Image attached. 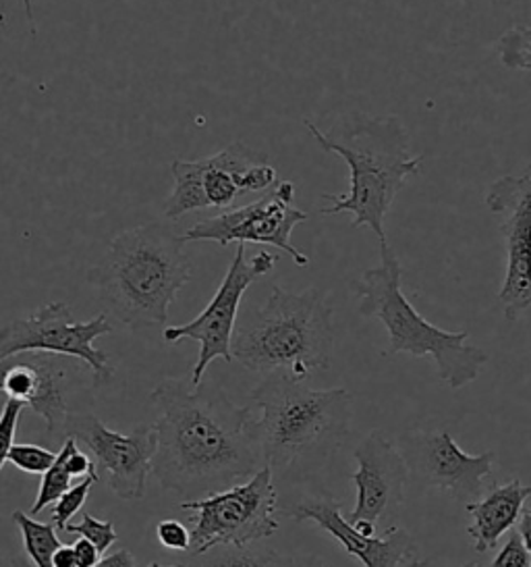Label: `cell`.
Segmentation results:
<instances>
[{"instance_id": "obj_1", "label": "cell", "mask_w": 531, "mask_h": 567, "mask_svg": "<svg viewBox=\"0 0 531 567\" xmlns=\"http://www.w3.org/2000/svg\"><path fill=\"white\" fill-rule=\"evenodd\" d=\"M149 401L158 412L152 474L166 491L198 499L264 467L251 408L235 405L218 384L166 379Z\"/></svg>"}, {"instance_id": "obj_2", "label": "cell", "mask_w": 531, "mask_h": 567, "mask_svg": "<svg viewBox=\"0 0 531 567\" xmlns=\"http://www.w3.org/2000/svg\"><path fill=\"white\" fill-rule=\"evenodd\" d=\"M317 146L332 152L347 163V194H322V200L331 202L320 213L332 217L353 215L351 227H369L378 241L388 244L384 231V218L388 215L398 192L419 173L424 154H412L409 134L397 115H365L364 111H351L336 118L322 132L314 121H303Z\"/></svg>"}, {"instance_id": "obj_3", "label": "cell", "mask_w": 531, "mask_h": 567, "mask_svg": "<svg viewBox=\"0 0 531 567\" xmlns=\"http://www.w3.org/2000/svg\"><path fill=\"white\" fill-rule=\"evenodd\" d=\"M183 246L181 235L165 223L127 229L111 241L87 281L127 329L165 327L170 303L194 275Z\"/></svg>"}, {"instance_id": "obj_4", "label": "cell", "mask_w": 531, "mask_h": 567, "mask_svg": "<svg viewBox=\"0 0 531 567\" xmlns=\"http://www.w3.org/2000/svg\"><path fill=\"white\" fill-rule=\"evenodd\" d=\"M249 400L260 410L256 434L272 474L317 470L348 433L351 393L347 389H310L274 370L258 384Z\"/></svg>"}, {"instance_id": "obj_5", "label": "cell", "mask_w": 531, "mask_h": 567, "mask_svg": "<svg viewBox=\"0 0 531 567\" xmlns=\"http://www.w3.org/2000/svg\"><path fill=\"white\" fill-rule=\"evenodd\" d=\"M332 315L320 289L291 293L274 285L264 306L235 327L232 360L253 372L282 370L303 383L315 370L331 367Z\"/></svg>"}, {"instance_id": "obj_6", "label": "cell", "mask_w": 531, "mask_h": 567, "mask_svg": "<svg viewBox=\"0 0 531 567\" xmlns=\"http://www.w3.org/2000/svg\"><path fill=\"white\" fill-rule=\"evenodd\" d=\"M381 258V267L364 270L360 279L351 281V289L360 298V315L378 318L388 333V350L382 355L400 351L414 358L428 355L450 389L459 391L473 383L490 355L467 343V331H445L421 317L403 293V267L388 244H382Z\"/></svg>"}, {"instance_id": "obj_7", "label": "cell", "mask_w": 531, "mask_h": 567, "mask_svg": "<svg viewBox=\"0 0 531 567\" xmlns=\"http://www.w3.org/2000/svg\"><path fill=\"white\" fill-rule=\"evenodd\" d=\"M279 491L270 467H260L248 483L232 484L198 499L181 501L191 514V555L218 547H249L279 530Z\"/></svg>"}, {"instance_id": "obj_8", "label": "cell", "mask_w": 531, "mask_h": 567, "mask_svg": "<svg viewBox=\"0 0 531 567\" xmlns=\"http://www.w3.org/2000/svg\"><path fill=\"white\" fill-rule=\"evenodd\" d=\"M82 360L25 351L0 360V393L30 405L46 424L52 441L66 439V420L92 412L94 384L83 379Z\"/></svg>"}, {"instance_id": "obj_9", "label": "cell", "mask_w": 531, "mask_h": 567, "mask_svg": "<svg viewBox=\"0 0 531 567\" xmlns=\"http://www.w3.org/2000/svg\"><path fill=\"white\" fill-rule=\"evenodd\" d=\"M173 192L165 202V217L218 208L227 210L246 194L268 192L277 184V168L264 152L251 151L243 142H232L225 151L199 161H173Z\"/></svg>"}, {"instance_id": "obj_10", "label": "cell", "mask_w": 531, "mask_h": 567, "mask_svg": "<svg viewBox=\"0 0 531 567\" xmlns=\"http://www.w3.org/2000/svg\"><path fill=\"white\" fill-rule=\"evenodd\" d=\"M108 333H113V324L104 312L87 322H77L65 301H50L0 331V360L25 351L77 358L90 368L92 384L98 389L115 379L108 353L94 348V341Z\"/></svg>"}, {"instance_id": "obj_11", "label": "cell", "mask_w": 531, "mask_h": 567, "mask_svg": "<svg viewBox=\"0 0 531 567\" xmlns=\"http://www.w3.org/2000/svg\"><path fill=\"white\" fill-rule=\"evenodd\" d=\"M279 262L277 256L268 251H258L251 260L246 258V244H239L232 256L231 267L227 270L220 287L216 289L215 298L187 324L166 327L163 331L166 343H179L185 339L198 341L199 355L196 367L191 368L189 383L198 386L204 381V374L215 360L232 362L231 343L239 306L251 284L266 277L274 265Z\"/></svg>"}, {"instance_id": "obj_12", "label": "cell", "mask_w": 531, "mask_h": 567, "mask_svg": "<svg viewBox=\"0 0 531 567\" xmlns=\"http://www.w3.org/2000/svg\"><path fill=\"white\" fill-rule=\"evenodd\" d=\"M295 184L277 182L260 200L222 210L206 220H199L181 235L183 241H216L227 248L231 244H264L287 251L298 267H308L310 256L291 244V234L299 223L308 220V213L295 208Z\"/></svg>"}, {"instance_id": "obj_13", "label": "cell", "mask_w": 531, "mask_h": 567, "mask_svg": "<svg viewBox=\"0 0 531 567\" xmlns=\"http://www.w3.org/2000/svg\"><path fill=\"white\" fill-rule=\"evenodd\" d=\"M66 436H75L90 451L100 481L118 499H144L158 445L154 426H139L132 434H121L111 431L94 412H80L66 420Z\"/></svg>"}, {"instance_id": "obj_14", "label": "cell", "mask_w": 531, "mask_h": 567, "mask_svg": "<svg viewBox=\"0 0 531 567\" xmlns=\"http://www.w3.org/2000/svg\"><path fill=\"white\" fill-rule=\"evenodd\" d=\"M397 450L409 476L417 483L461 503L480 497L483 481L490 478L497 460L494 451H483L480 455L465 453L447 431L400 434Z\"/></svg>"}, {"instance_id": "obj_15", "label": "cell", "mask_w": 531, "mask_h": 567, "mask_svg": "<svg viewBox=\"0 0 531 567\" xmlns=\"http://www.w3.org/2000/svg\"><path fill=\"white\" fill-rule=\"evenodd\" d=\"M490 213L502 218L498 231L504 239L507 270L498 291L504 318L517 322L531 308V177L504 175L486 194Z\"/></svg>"}, {"instance_id": "obj_16", "label": "cell", "mask_w": 531, "mask_h": 567, "mask_svg": "<svg viewBox=\"0 0 531 567\" xmlns=\"http://www.w3.org/2000/svg\"><path fill=\"white\" fill-rule=\"evenodd\" d=\"M357 462L351 481L355 484V507L345 519L348 524L369 522L374 526L395 524L398 509L405 499V486L409 472L395 443L381 431L365 434L364 441L353 451Z\"/></svg>"}, {"instance_id": "obj_17", "label": "cell", "mask_w": 531, "mask_h": 567, "mask_svg": "<svg viewBox=\"0 0 531 567\" xmlns=\"http://www.w3.org/2000/svg\"><path fill=\"white\" fill-rule=\"evenodd\" d=\"M287 516L298 524L312 522L364 567H398L414 561L417 553L414 536L398 528L397 524L388 526L381 536L357 533L343 516L341 503L331 495L301 499L291 512H287Z\"/></svg>"}, {"instance_id": "obj_18", "label": "cell", "mask_w": 531, "mask_h": 567, "mask_svg": "<svg viewBox=\"0 0 531 567\" xmlns=\"http://www.w3.org/2000/svg\"><path fill=\"white\" fill-rule=\"evenodd\" d=\"M530 497L531 486H523L513 478L511 483L494 484L483 499L465 503V512L471 516L467 534L471 536L476 553L483 555L494 549L498 540L513 530Z\"/></svg>"}, {"instance_id": "obj_19", "label": "cell", "mask_w": 531, "mask_h": 567, "mask_svg": "<svg viewBox=\"0 0 531 567\" xmlns=\"http://www.w3.org/2000/svg\"><path fill=\"white\" fill-rule=\"evenodd\" d=\"M13 522H15L21 538H23V549L28 557L32 559L33 567H52V555L63 543L59 538V530L54 524H42L35 522L33 516L17 509L13 512Z\"/></svg>"}, {"instance_id": "obj_20", "label": "cell", "mask_w": 531, "mask_h": 567, "mask_svg": "<svg viewBox=\"0 0 531 567\" xmlns=\"http://www.w3.org/2000/svg\"><path fill=\"white\" fill-rule=\"evenodd\" d=\"M222 553L215 555L204 567H295L293 557L270 549L258 547V543L249 547H220Z\"/></svg>"}, {"instance_id": "obj_21", "label": "cell", "mask_w": 531, "mask_h": 567, "mask_svg": "<svg viewBox=\"0 0 531 567\" xmlns=\"http://www.w3.org/2000/svg\"><path fill=\"white\" fill-rule=\"evenodd\" d=\"M494 52L502 68L531 71V25H514L498 35Z\"/></svg>"}, {"instance_id": "obj_22", "label": "cell", "mask_w": 531, "mask_h": 567, "mask_svg": "<svg viewBox=\"0 0 531 567\" xmlns=\"http://www.w3.org/2000/svg\"><path fill=\"white\" fill-rule=\"evenodd\" d=\"M71 474L66 470V453L63 447L56 453L54 464L42 474L40 481V488H38V497L33 501L32 516L42 514L46 507L54 505L56 501L65 495L66 491L71 488Z\"/></svg>"}, {"instance_id": "obj_23", "label": "cell", "mask_w": 531, "mask_h": 567, "mask_svg": "<svg viewBox=\"0 0 531 567\" xmlns=\"http://www.w3.org/2000/svg\"><path fill=\"white\" fill-rule=\"evenodd\" d=\"M96 483H100L98 474L92 472V474L83 476V481L80 483L73 484L65 495L52 505V524L59 533H65L66 524L85 505V499Z\"/></svg>"}, {"instance_id": "obj_24", "label": "cell", "mask_w": 531, "mask_h": 567, "mask_svg": "<svg viewBox=\"0 0 531 567\" xmlns=\"http://www.w3.org/2000/svg\"><path fill=\"white\" fill-rule=\"evenodd\" d=\"M65 533L80 534L98 549L100 555H104L118 540L115 524L111 519H98L92 514H83L77 524H66Z\"/></svg>"}, {"instance_id": "obj_25", "label": "cell", "mask_w": 531, "mask_h": 567, "mask_svg": "<svg viewBox=\"0 0 531 567\" xmlns=\"http://www.w3.org/2000/svg\"><path fill=\"white\" fill-rule=\"evenodd\" d=\"M56 460L54 451L33 445V443H21V445H13V450L9 451L7 462H11L17 470L25 472V474H44Z\"/></svg>"}, {"instance_id": "obj_26", "label": "cell", "mask_w": 531, "mask_h": 567, "mask_svg": "<svg viewBox=\"0 0 531 567\" xmlns=\"http://www.w3.org/2000/svg\"><path fill=\"white\" fill-rule=\"evenodd\" d=\"M21 412H23V403L15 400L4 401L2 412H0V472L7 464L9 451L13 450V445H15L13 441H15Z\"/></svg>"}, {"instance_id": "obj_27", "label": "cell", "mask_w": 531, "mask_h": 567, "mask_svg": "<svg viewBox=\"0 0 531 567\" xmlns=\"http://www.w3.org/2000/svg\"><path fill=\"white\" fill-rule=\"evenodd\" d=\"M490 567H531V557L517 530H509L504 547L498 550Z\"/></svg>"}, {"instance_id": "obj_28", "label": "cell", "mask_w": 531, "mask_h": 567, "mask_svg": "<svg viewBox=\"0 0 531 567\" xmlns=\"http://www.w3.org/2000/svg\"><path fill=\"white\" fill-rule=\"evenodd\" d=\"M156 538L158 543L170 550H189L191 545V533L187 526L177 519H163L156 526Z\"/></svg>"}, {"instance_id": "obj_29", "label": "cell", "mask_w": 531, "mask_h": 567, "mask_svg": "<svg viewBox=\"0 0 531 567\" xmlns=\"http://www.w3.org/2000/svg\"><path fill=\"white\" fill-rule=\"evenodd\" d=\"M73 547V553H75V561H77V567H94L100 561V553L90 540H85L80 536V540L75 543V545H71Z\"/></svg>"}, {"instance_id": "obj_30", "label": "cell", "mask_w": 531, "mask_h": 567, "mask_svg": "<svg viewBox=\"0 0 531 567\" xmlns=\"http://www.w3.org/2000/svg\"><path fill=\"white\" fill-rule=\"evenodd\" d=\"M94 567H135V559L129 550L121 549L102 557Z\"/></svg>"}, {"instance_id": "obj_31", "label": "cell", "mask_w": 531, "mask_h": 567, "mask_svg": "<svg viewBox=\"0 0 531 567\" xmlns=\"http://www.w3.org/2000/svg\"><path fill=\"white\" fill-rule=\"evenodd\" d=\"M52 567H77L71 545H61L52 555Z\"/></svg>"}, {"instance_id": "obj_32", "label": "cell", "mask_w": 531, "mask_h": 567, "mask_svg": "<svg viewBox=\"0 0 531 567\" xmlns=\"http://www.w3.org/2000/svg\"><path fill=\"white\" fill-rule=\"evenodd\" d=\"M517 533L521 536L525 549L530 553L531 557V509H523L521 516L517 519Z\"/></svg>"}, {"instance_id": "obj_33", "label": "cell", "mask_w": 531, "mask_h": 567, "mask_svg": "<svg viewBox=\"0 0 531 567\" xmlns=\"http://www.w3.org/2000/svg\"><path fill=\"white\" fill-rule=\"evenodd\" d=\"M428 566V559H424V561H417V559H414V561H409L407 566L405 567H426ZM308 567H326L324 566V561L320 559V557H312L310 561H308Z\"/></svg>"}, {"instance_id": "obj_34", "label": "cell", "mask_w": 531, "mask_h": 567, "mask_svg": "<svg viewBox=\"0 0 531 567\" xmlns=\"http://www.w3.org/2000/svg\"><path fill=\"white\" fill-rule=\"evenodd\" d=\"M23 4H25V18H28V23H30V32L35 35V21H33L32 0H23Z\"/></svg>"}, {"instance_id": "obj_35", "label": "cell", "mask_w": 531, "mask_h": 567, "mask_svg": "<svg viewBox=\"0 0 531 567\" xmlns=\"http://www.w3.org/2000/svg\"><path fill=\"white\" fill-rule=\"evenodd\" d=\"M11 567H32V564H28L25 559H13Z\"/></svg>"}, {"instance_id": "obj_36", "label": "cell", "mask_w": 531, "mask_h": 567, "mask_svg": "<svg viewBox=\"0 0 531 567\" xmlns=\"http://www.w3.org/2000/svg\"><path fill=\"white\" fill-rule=\"evenodd\" d=\"M461 567H481L478 561H469V564H465V566Z\"/></svg>"}, {"instance_id": "obj_37", "label": "cell", "mask_w": 531, "mask_h": 567, "mask_svg": "<svg viewBox=\"0 0 531 567\" xmlns=\"http://www.w3.org/2000/svg\"><path fill=\"white\" fill-rule=\"evenodd\" d=\"M148 567H187V566H160V564H149Z\"/></svg>"}, {"instance_id": "obj_38", "label": "cell", "mask_w": 531, "mask_h": 567, "mask_svg": "<svg viewBox=\"0 0 531 567\" xmlns=\"http://www.w3.org/2000/svg\"><path fill=\"white\" fill-rule=\"evenodd\" d=\"M525 175H530V177H531V163H530V167H528V171H525Z\"/></svg>"}]
</instances>
